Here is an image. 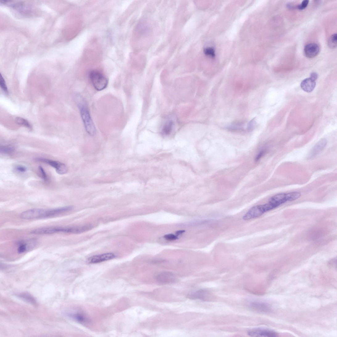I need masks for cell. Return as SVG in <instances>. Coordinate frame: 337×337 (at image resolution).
Instances as JSON below:
<instances>
[{
	"label": "cell",
	"mask_w": 337,
	"mask_h": 337,
	"mask_svg": "<svg viewBox=\"0 0 337 337\" xmlns=\"http://www.w3.org/2000/svg\"><path fill=\"white\" fill-rule=\"evenodd\" d=\"M327 144V141L325 138L321 139L312 148L309 153L308 158H313L319 154L325 148Z\"/></svg>",
	"instance_id": "cell-9"
},
{
	"label": "cell",
	"mask_w": 337,
	"mask_h": 337,
	"mask_svg": "<svg viewBox=\"0 0 337 337\" xmlns=\"http://www.w3.org/2000/svg\"><path fill=\"white\" fill-rule=\"evenodd\" d=\"M244 124L243 122L236 121L228 127V129L229 130L233 131L242 130L244 129Z\"/></svg>",
	"instance_id": "cell-16"
},
{
	"label": "cell",
	"mask_w": 337,
	"mask_h": 337,
	"mask_svg": "<svg viewBox=\"0 0 337 337\" xmlns=\"http://www.w3.org/2000/svg\"><path fill=\"white\" fill-rule=\"evenodd\" d=\"M116 257L114 253H106L92 256L87 259V262L89 264H96L113 259Z\"/></svg>",
	"instance_id": "cell-7"
},
{
	"label": "cell",
	"mask_w": 337,
	"mask_h": 337,
	"mask_svg": "<svg viewBox=\"0 0 337 337\" xmlns=\"http://www.w3.org/2000/svg\"><path fill=\"white\" fill-rule=\"evenodd\" d=\"M17 251L20 254L25 252L35 247L36 245L35 241H20L18 242Z\"/></svg>",
	"instance_id": "cell-14"
},
{
	"label": "cell",
	"mask_w": 337,
	"mask_h": 337,
	"mask_svg": "<svg viewBox=\"0 0 337 337\" xmlns=\"http://www.w3.org/2000/svg\"><path fill=\"white\" fill-rule=\"evenodd\" d=\"M15 148L13 146H1L0 148V152L4 154H9L14 152Z\"/></svg>",
	"instance_id": "cell-19"
},
{
	"label": "cell",
	"mask_w": 337,
	"mask_h": 337,
	"mask_svg": "<svg viewBox=\"0 0 337 337\" xmlns=\"http://www.w3.org/2000/svg\"><path fill=\"white\" fill-rule=\"evenodd\" d=\"M309 1H307V0H305V1H303L302 3L297 6V8L300 10H302L305 9L309 3Z\"/></svg>",
	"instance_id": "cell-26"
},
{
	"label": "cell",
	"mask_w": 337,
	"mask_h": 337,
	"mask_svg": "<svg viewBox=\"0 0 337 337\" xmlns=\"http://www.w3.org/2000/svg\"><path fill=\"white\" fill-rule=\"evenodd\" d=\"M16 169L18 171L22 173L25 172L27 171V169L26 167L21 166H18L16 167Z\"/></svg>",
	"instance_id": "cell-28"
},
{
	"label": "cell",
	"mask_w": 337,
	"mask_h": 337,
	"mask_svg": "<svg viewBox=\"0 0 337 337\" xmlns=\"http://www.w3.org/2000/svg\"><path fill=\"white\" fill-rule=\"evenodd\" d=\"M254 125V120H251L250 123H249L247 127V130L248 131H251Z\"/></svg>",
	"instance_id": "cell-30"
},
{
	"label": "cell",
	"mask_w": 337,
	"mask_h": 337,
	"mask_svg": "<svg viewBox=\"0 0 337 337\" xmlns=\"http://www.w3.org/2000/svg\"><path fill=\"white\" fill-rule=\"evenodd\" d=\"M89 77L95 89L98 91L103 90L107 87L109 80L101 72L94 70L91 71Z\"/></svg>",
	"instance_id": "cell-4"
},
{
	"label": "cell",
	"mask_w": 337,
	"mask_h": 337,
	"mask_svg": "<svg viewBox=\"0 0 337 337\" xmlns=\"http://www.w3.org/2000/svg\"><path fill=\"white\" fill-rule=\"evenodd\" d=\"M15 120L18 124L25 126L29 129H32L31 125L27 120L19 117H17Z\"/></svg>",
	"instance_id": "cell-18"
},
{
	"label": "cell",
	"mask_w": 337,
	"mask_h": 337,
	"mask_svg": "<svg viewBox=\"0 0 337 337\" xmlns=\"http://www.w3.org/2000/svg\"><path fill=\"white\" fill-rule=\"evenodd\" d=\"M84 226L49 227L38 228L33 230L31 233L35 235H47L59 233L79 234L84 232Z\"/></svg>",
	"instance_id": "cell-3"
},
{
	"label": "cell",
	"mask_w": 337,
	"mask_h": 337,
	"mask_svg": "<svg viewBox=\"0 0 337 337\" xmlns=\"http://www.w3.org/2000/svg\"><path fill=\"white\" fill-rule=\"evenodd\" d=\"M19 296L24 300H26L29 302L34 304H35V300H34L32 297L29 296V295H27V294L21 295Z\"/></svg>",
	"instance_id": "cell-24"
},
{
	"label": "cell",
	"mask_w": 337,
	"mask_h": 337,
	"mask_svg": "<svg viewBox=\"0 0 337 337\" xmlns=\"http://www.w3.org/2000/svg\"><path fill=\"white\" fill-rule=\"evenodd\" d=\"M337 35L336 34H334L329 39L328 45L331 49H334L337 46Z\"/></svg>",
	"instance_id": "cell-20"
},
{
	"label": "cell",
	"mask_w": 337,
	"mask_h": 337,
	"mask_svg": "<svg viewBox=\"0 0 337 337\" xmlns=\"http://www.w3.org/2000/svg\"><path fill=\"white\" fill-rule=\"evenodd\" d=\"M248 335L252 337H275L278 334L273 330L264 328H256L247 331Z\"/></svg>",
	"instance_id": "cell-6"
},
{
	"label": "cell",
	"mask_w": 337,
	"mask_h": 337,
	"mask_svg": "<svg viewBox=\"0 0 337 337\" xmlns=\"http://www.w3.org/2000/svg\"><path fill=\"white\" fill-rule=\"evenodd\" d=\"M320 50V47L317 44L310 43L307 45L305 47V55L307 58H314L318 55Z\"/></svg>",
	"instance_id": "cell-11"
},
{
	"label": "cell",
	"mask_w": 337,
	"mask_h": 337,
	"mask_svg": "<svg viewBox=\"0 0 337 337\" xmlns=\"http://www.w3.org/2000/svg\"><path fill=\"white\" fill-rule=\"evenodd\" d=\"M36 162L44 163L49 165L56 169L57 173L60 175L66 174L68 172L67 166L64 163L58 161L43 158H36L34 159Z\"/></svg>",
	"instance_id": "cell-5"
},
{
	"label": "cell",
	"mask_w": 337,
	"mask_h": 337,
	"mask_svg": "<svg viewBox=\"0 0 337 337\" xmlns=\"http://www.w3.org/2000/svg\"><path fill=\"white\" fill-rule=\"evenodd\" d=\"M185 232V231H184V230H179V231H177L175 233H176V235L177 236H178L181 235V234H183V233H184Z\"/></svg>",
	"instance_id": "cell-32"
},
{
	"label": "cell",
	"mask_w": 337,
	"mask_h": 337,
	"mask_svg": "<svg viewBox=\"0 0 337 337\" xmlns=\"http://www.w3.org/2000/svg\"><path fill=\"white\" fill-rule=\"evenodd\" d=\"M158 282L163 284H168L175 282V276L171 273L164 272L160 273L156 277Z\"/></svg>",
	"instance_id": "cell-13"
},
{
	"label": "cell",
	"mask_w": 337,
	"mask_h": 337,
	"mask_svg": "<svg viewBox=\"0 0 337 337\" xmlns=\"http://www.w3.org/2000/svg\"><path fill=\"white\" fill-rule=\"evenodd\" d=\"M265 150H262L261 151V152L258 154L256 158V161H258L265 154Z\"/></svg>",
	"instance_id": "cell-29"
},
{
	"label": "cell",
	"mask_w": 337,
	"mask_h": 337,
	"mask_svg": "<svg viewBox=\"0 0 337 337\" xmlns=\"http://www.w3.org/2000/svg\"><path fill=\"white\" fill-rule=\"evenodd\" d=\"M73 209L72 206L52 209H32L23 212L20 214V217L27 220L50 218L69 212Z\"/></svg>",
	"instance_id": "cell-1"
},
{
	"label": "cell",
	"mask_w": 337,
	"mask_h": 337,
	"mask_svg": "<svg viewBox=\"0 0 337 337\" xmlns=\"http://www.w3.org/2000/svg\"><path fill=\"white\" fill-rule=\"evenodd\" d=\"M164 237L166 240L168 241H174L178 238L177 236H175L172 234H166L164 236Z\"/></svg>",
	"instance_id": "cell-25"
},
{
	"label": "cell",
	"mask_w": 337,
	"mask_h": 337,
	"mask_svg": "<svg viewBox=\"0 0 337 337\" xmlns=\"http://www.w3.org/2000/svg\"><path fill=\"white\" fill-rule=\"evenodd\" d=\"M252 310L260 313H267L271 310L270 305L265 302L254 301L249 303L248 305Z\"/></svg>",
	"instance_id": "cell-8"
},
{
	"label": "cell",
	"mask_w": 337,
	"mask_h": 337,
	"mask_svg": "<svg viewBox=\"0 0 337 337\" xmlns=\"http://www.w3.org/2000/svg\"><path fill=\"white\" fill-rule=\"evenodd\" d=\"M203 51L205 55H206L212 58H214L215 57V51L213 47H208L205 48Z\"/></svg>",
	"instance_id": "cell-21"
},
{
	"label": "cell",
	"mask_w": 337,
	"mask_h": 337,
	"mask_svg": "<svg viewBox=\"0 0 337 337\" xmlns=\"http://www.w3.org/2000/svg\"><path fill=\"white\" fill-rule=\"evenodd\" d=\"M211 297V293L207 290H200L190 293L187 297L193 300H199L202 301L208 300Z\"/></svg>",
	"instance_id": "cell-10"
},
{
	"label": "cell",
	"mask_w": 337,
	"mask_h": 337,
	"mask_svg": "<svg viewBox=\"0 0 337 337\" xmlns=\"http://www.w3.org/2000/svg\"><path fill=\"white\" fill-rule=\"evenodd\" d=\"M39 169L40 171L42 178L44 180H45V181L47 180V177L46 173L44 170L43 169V168L42 166H40L39 167Z\"/></svg>",
	"instance_id": "cell-27"
},
{
	"label": "cell",
	"mask_w": 337,
	"mask_h": 337,
	"mask_svg": "<svg viewBox=\"0 0 337 337\" xmlns=\"http://www.w3.org/2000/svg\"><path fill=\"white\" fill-rule=\"evenodd\" d=\"M316 85L315 81L310 77L307 78L302 81L301 84V87L302 90L305 92H310L314 90Z\"/></svg>",
	"instance_id": "cell-15"
},
{
	"label": "cell",
	"mask_w": 337,
	"mask_h": 337,
	"mask_svg": "<svg viewBox=\"0 0 337 337\" xmlns=\"http://www.w3.org/2000/svg\"><path fill=\"white\" fill-rule=\"evenodd\" d=\"M0 85H1V87L2 90L6 93H8V91L6 82L1 74V76H0Z\"/></svg>",
	"instance_id": "cell-23"
},
{
	"label": "cell",
	"mask_w": 337,
	"mask_h": 337,
	"mask_svg": "<svg viewBox=\"0 0 337 337\" xmlns=\"http://www.w3.org/2000/svg\"><path fill=\"white\" fill-rule=\"evenodd\" d=\"M76 100L87 132L91 136H94L96 134V129L87 102L84 97L79 95L76 96Z\"/></svg>",
	"instance_id": "cell-2"
},
{
	"label": "cell",
	"mask_w": 337,
	"mask_h": 337,
	"mask_svg": "<svg viewBox=\"0 0 337 337\" xmlns=\"http://www.w3.org/2000/svg\"><path fill=\"white\" fill-rule=\"evenodd\" d=\"M173 125V122L171 120L167 121L163 125L162 133L165 135H169L171 132Z\"/></svg>",
	"instance_id": "cell-17"
},
{
	"label": "cell",
	"mask_w": 337,
	"mask_h": 337,
	"mask_svg": "<svg viewBox=\"0 0 337 337\" xmlns=\"http://www.w3.org/2000/svg\"><path fill=\"white\" fill-rule=\"evenodd\" d=\"M288 202L287 193H282L277 194L272 197L269 202L271 203L275 208Z\"/></svg>",
	"instance_id": "cell-12"
},
{
	"label": "cell",
	"mask_w": 337,
	"mask_h": 337,
	"mask_svg": "<svg viewBox=\"0 0 337 337\" xmlns=\"http://www.w3.org/2000/svg\"><path fill=\"white\" fill-rule=\"evenodd\" d=\"M74 319L80 323H84L87 321V319L84 315L80 314H77L73 315Z\"/></svg>",
	"instance_id": "cell-22"
},
{
	"label": "cell",
	"mask_w": 337,
	"mask_h": 337,
	"mask_svg": "<svg viewBox=\"0 0 337 337\" xmlns=\"http://www.w3.org/2000/svg\"><path fill=\"white\" fill-rule=\"evenodd\" d=\"M310 77L312 79L315 81L318 78V75L316 72H312L310 74Z\"/></svg>",
	"instance_id": "cell-31"
}]
</instances>
